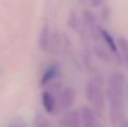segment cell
<instances>
[{
	"mask_svg": "<svg viewBox=\"0 0 128 127\" xmlns=\"http://www.w3.org/2000/svg\"><path fill=\"white\" fill-rule=\"evenodd\" d=\"M125 78L119 72H114L109 78L108 98L110 102V116L114 124H117L120 112L124 106L125 97Z\"/></svg>",
	"mask_w": 128,
	"mask_h": 127,
	"instance_id": "cell-1",
	"label": "cell"
},
{
	"mask_svg": "<svg viewBox=\"0 0 128 127\" xmlns=\"http://www.w3.org/2000/svg\"><path fill=\"white\" fill-rule=\"evenodd\" d=\"M86 96L88 101L92 105V107L97 110H102L104 107V98L101 89V83L98 79H93L86 84Z\"/></svg>",
	"mask_w": 128,
	"mask_h": 127,
	"instance_id": "cell-2",
	"label": "cell"
},
{
	"mask_svg": "<svg viewBox=\"0 0 128 127\" xmlns=\"http://www.w3.org/2000/svg\"><path fill=\"white\" fill-rule=\"evenodd\" d=\"M81 120L83 127H102L99 119L97 118L93 110L89 107H82L81 112Z\"/></svg>",
	"mask_w": 128,
	"mask_h": 127,
	"instance_id": "cell-3",
	"label": "cell"
},
{
	"mask_svg": "<svg viewBox=\"0 0 128 127\" xmlns=\"http://www.w3.org/2000/svg\"><path fill=\"white\" fill-rule=\"evenodd\" d=\"M75 100V92L72 88H65L60 94L58 106L64 110H68L73 106Z\"/></svg>",
	"mask_w": 128,
	"mask_h": 127,
	"instance_id": "cell-4",
	"label": "cell"
},
{
	"mask_svg": "<svg viewBox=\"0 0 128 127\" xmlns=\"http://www.w3.org/2000/svg\"><path fill=\"white\" fill-rule=\"evenodd\" d=\"M42 105L45 112L48 114H55L58 107V102L56 100L55 96L50 91H44L42 94Z\"/></svg>",
	"mask_w": 128,
	"mask_h": 127,
	"instance_id": "cell-5",
	"label": "cell"
},
{
	"mask_svg": "<svg viewBox=\"0 0 128 127\" xmlns=\"http://www.w3.org/2000/svg\"><path fill=\"white\" fill-rule=\"evenodd\" d=\"M61 123L63 127H83L81 120V114L79 110H72L65 114Z\"/></svg>",
	"mask_w": 128,
	"mask_h": 127,
	"instance_id": "cell-6",
	"label": "cell"
},
{
	"mask_svg": "<svg viewBox=\"0 0 128 127\" xmlns=\"http://www.w3.org/2000/svg\"><path fill=\"white\" fill-rule=\"evenodd\" d=\"M60 73V68L56 64H51L50 66L46 68V70L44 71L42 78H40V84L42 86H46L50 82L56 79V76Z\"/></svg>",
	"mask_w": 128,
	"mask_h": 127,
	"instance_id": "cell-7",
	"label": "cell"
},
{
	"mask_svg": "<svg viewBox=\"0 0 128 127\" xmlns=\"http://www.w3.org/2000/svg\"><path fill=\"white\" fill-rule=\"evenodd\" d=\"M38 45L40 48L43 51H47L50 47V30H48V26L44 25L40 29V38H38Z\"/></svg>",
	"mask_w": 128,
	"mask_h": 127,
	"instance_id": "cell-8",
	"label": "cell"
},
{
	"mask_svg": "<svg viewBox=\"0 0 128 127\" xmlns=\"http://www.w3.org/2000/svg\"><path fill=\"white\" fill-rule=\"evenodd\" d=\"M118 47H119V50L122 51L124 61H125V63H126V65L128 66V42H127L126 38L120 37L119 40H118Z\"/></svg>",
	"mask_w": 128,
	"mask_h": 127,
	"instance_id": "cell-9",
	"label": "cell"
},
{
	"mask_svg": "<svg viewBox=\"0 0 128 127\" xmlns=\"http://www.w3.org/2000/svg\"><path fill=\"white\" fill-rule=\"evenodd\" d=\"M100 33H101V36H102V38L104 40V42H106V44L109 46V48L111 50L112 52H117V50H118V46L116 45V43L114 42V40L111 37L112 36H110V34L108 33V32H106V30H100Z\"/></svg>",
	"mask_w": 128,
	"mask_h": 127,
	"instance_id": "cell-10",
	"label": "cell"
},
{
	"mask_svg": "<svg viewBox=\"0 0 128 127\" xmlns=\"http://www.w3.org/2000/svg\"><path fill=\"white\" fill-rule=\"evenodd\" d=\"M35 127H50V123L43 115H36L35 120H34Z\"/></svg>",
	"mask_w": 128,
	"mask_h": 127,
	"instance_id": "cell-11",
	"label": "cell"
},
{
	"mask_svg": "<svg viewBox=\"0 0 128 127\" xmlns=\"http://www.w3.org/2000/svg\"><path fill=\"white\" fill-rule=\"evenodd\" d=\"M9 127H27V125L24 124L22 122H15V123H11Z\"/></svg>",
	"mask_w": 128,
	"mask_h": 127,
	"instance_id": "cell-12",
	"label": "cell"
},
{
	"mask_svg": "<svg viewBox=\"0 0 128 127\" xmlns=\"http://www.w3.org/2000/svg\"><path fill=\"white\" fill-rule=\"evenodd\" d=\"M93 7H99L102 4V0H90Z\"/></svg>",
	"mask_w": 128,
	"mask_h": 127,
	"instance_id": "cell-13",
	"label": "cell"
},
{
	"mask_svg": "<svg viewBox=\"0 0 128 127\" xmlns=\"http://www.w3.org/2000/svg\"><path fill=\"white\" fill-rule=\"evenodd\" d=\"M119 127H128V123H127V122H122V123L120 124Z\"/></svg>",
	"mask_w": 128,
	"mask_h": 127,
	"instance_id": "cell-14",
	"label": "cell"
}]
</instances>
